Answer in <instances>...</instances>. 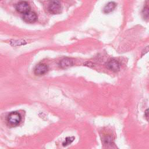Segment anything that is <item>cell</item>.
Wrapping results in <instances>:
<instances>
[{"mask_svg": "<svg viewBox=\"0 0 149 149\" xmlns=\"http://www.w3.org/2000/svg\"><path fill=\"white\" fill-rule=\"evenodd\" d=\"M21 119V116L19 112H12L8 115L7 121L10 125L16 126L20 122Z\"/></svg>", "mask_w": 149, "mask_h": 149, "instance_id": "obj_1", "label": "cell"}, {"mask_svg": "<svg viewBox=\"0 0 149 149\" xmlns=\"http://www.w3.org/2000/svg\"><path fill=\"white\" fill-rule=\"evenodd\" d=\"M61 5L58 0H51L48 3V10L51 14H58L61 12Z\"/></svg>", "mask_w": 149, "mask_h": 149, "instance_id": "obj_2", "label": "cell"}, {"mask_svg": "<svg viewBox=\"0 0 149 149\" xmlns=\"http://www.w3.org/2000/svg\"><path fill=\"white\" fill-rule=\"evenodd\" d=\"M16 9L19 13L24 14L30 11V7L27 2L25 1H22L16 5Z\"/></svg>", "mask_w": 149, "mask_h": 149, "instance_id": "obj_3", "label": "cell"}, {"mask_svg": "<svg viewBox=\"0 0 149 149\" xmlns=\"http://www.w3.org/2000/svg\"><path fill=\"white\" fill-rule=\"evenodd\" d=\"M23 20L27 23H33L35 22L37 19V16L36 13L33 12L29 11L24 14L23 16Z\"/></svg>", "mask_w": 149, "mask_h": 149, "instance_id": "obj_4", "label": "cell"}, {"mask_svg": "<svg viewBox=\"0 0 149 149\" xmlns=\"http://www.w3.org/2000/svg\"><path fill=\"white\" fill-rule=\"evenodd\" d=\"M107 67L112 71L117 72L120 69V64L117 60L112 59L107 63Z\"/></svg>", "mask_w": 149, "mask_h": 149, "instance_id": "obj_5", "label": "cell"}, {"mask_svg": "<svg viewBox=\"0 0 149 149\" xmlns=\"http://www.w3.org/2000/svg\"><path fill=\"white\" fill-rule=\"evenodd\" d=\"M48 71V66L44 63L38 64L34 69V73L36 75H42L47 73Z\"/></svg>", "mask_w": 149, "mask_h": 149, "instance_id": "obj_6", "label": "cell"}, {"mask_svg": "<svg viewBox=\"0 0 149 149\" xmlns=\"http://www.w3.org/2000/svg\"><path fill=\"white\" fill-rule=\"evenodd\" d=\"M74 63L73 60L69 58H65L62 59L59 63V66L62 68H67L71 66H72Z\"/></svg>", "mask_w": 149, "mask_h": 149, "instance_id": "obj_7", "label": "cell"}, {"mask_svg": "<svg viewBox=\"0 0 149 149\" xmlns=\"http://www.w3.org/2000/svg\"><path fill=\"white\" fill-rule=\"evenodd\" d=\"M116 7V3L113 2H111L107 3L104 8V12L105 13H108L113 11Z\"/></svg>", "mask_w": 149, "mask_h": 149, "instance_id": "obj_8", "label": "cell"}, {"mask_svg": "<svg viewBox=\"0 0 149 149\" xmlns=\"http://www.w3.org/2000/svg\"><path fill=\"white\" fill-rule=\"evenodd\" d=\"M26 44V41L24 40H16V41H11V44L13 46H18V45H21Z\"/></svg>", "mask_w": 149, "mask_h": 149, "instance_id": "obj_9", "label": "cell"}, {"mask_svg": "<svg viewBox=\"0 0 149 149\" xmlns=\"http://www.w3.org/2000/svg\"><path fill=\"white\" fill-rule=\"evenodd\" d=\"M74 140V137H67L65 140V141L63 143V146H68L69 144H70Z\"/></svg>", "mask_w": 149, "mask_h": 149, "instance_id": "obj_10", "label": "cell"}, {"mask_svg": "<svg viewBox=\"0 0 149 149\" xmlns=\"http://www.w3.org/2000/svg\"><path fill=\"white\" fill-rule=\"evenodd\" d=\"M143 15H144V17L145 19H148V8L147 6L145 7L143 9Z\"/></svg>", "mask_w": 149, "mask_h": 149, "instance_id": "obj_11", "label": "cell"}, {"mask_svg": "<svg viewBox=\"0 0 149 149\" xmlns=\"http://www.w3.org/2000/svg\"><path fill=\"white\" fill-rule=\"evenodd\" d=\"M146 113H145V116H146V118H147V120H148V109H147L146 111V112H145Z\"/></svg>", "mask_w": 149, "mask_h": 149, "instance_id": "obj_12", "label": "cell"}]
</instances>
